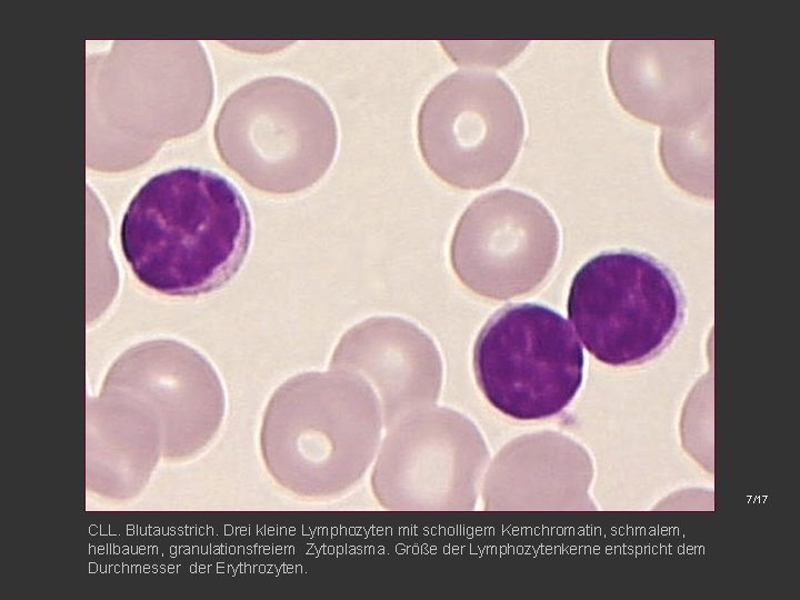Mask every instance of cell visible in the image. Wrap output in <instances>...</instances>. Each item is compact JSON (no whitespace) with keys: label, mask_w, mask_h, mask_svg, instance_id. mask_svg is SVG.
Segmentation results:
<instances>
[{"label":"cell","mask_w":800,"mask_h":600,"mask_svg":"<svg viewBox=\"0 0 800 600\" xmlns=\"http://www.w3.org/2000/svg\"><path fill=\"white\" fill-rule=\"evenodd\" d=\"M99 410L154 421L169 419L180 454L202 449L224 414V393L210 362L176 340H152L126 351L103 383Z\"/></svg>","instance_id":"8"},{"label":"cell","mask_w":800,"mask_h":600,"mask_svg":"<svg viewBox=\"0 0 800 600\" xmlns=\"http://www.w3.org/2000/svg\"><path fill=\"white\" fill-rule=\"evenodd\" d=\"M251 220L240 191L208 169L154 174L130 200L121 250L137 280L158 293L193 297L223 287L241 268Z\"/></svg>","instance_id":"1"},{"label":"cell","mask_w":800,"mask_h":600,"mask_svg":"<svg viewBox=\"0 0 800 600\" xmlns=\"http://www.w3.org/2000/svg\"><path fill=\"white\" fill-rule=\"evenodd\" d=\"M582 347L568 321L538 303L509 304L482 327L473 371L488 402L516 420L566 409L583 380Z\"/></svg>","instance_id":"5"},{"label":"cell","mask_w":800,"mask_h":600,"mask_svg":"<svg viewBox=\"0 0 800 600\" xmlns=\"http://www.w3.org/2000/svg\"><path fill=\"white\" fill-rule=\"evenodd\" d=\"M559 246L558 224L540 200L500 189L478 197L464 210L452 236L450 260L469 290L507 300L546 280Z\"/></svg>","instance_id":"7"},{"label":"cell","mask_w":800,"mask_h":600,"mask_svg":"<svg viewBox=\"0 0 800 600\" xmlns=\"http://www.w3.org/2000/svg\"><path fill=\"white\" fill-rule=\"evenodd\" d=\"M466 421L449 409H424L388 429L371 487L389 510H436L448 504L453 434Z\"/></svg>","instance_id":"10"},{"label":"cell","mask_w":800,"mask_h":600,"mask_svg":"<svg viewBox=\"0 0 800 600\" xmlns=\"http://www.w3.org/2000/svg\"><path fill=\"white\" fill-rule=\"evenodd\" d=\"M221 160L257 190L297 193L330 169L338 147L334 113L310 84L256 79L223 103L214 126Z\"/></svg>","instance_id":"3"},{"label":"cell","mask_w":800,"mask_h":600,"mask_svg":"<svg viewBox=\"0 0 800 600\" xmlns=\"http://www.w3.org/2000/svg\"><path fill=\"white\" fill-rule=\"evenodd\" d=\"M330 369L283 382L266 407L260 430L268 472L304 499L351 489L371 464L381 437L382 411L369 383Z\"/></svg>","instance_id":"2"},{"label":"cell","mask_w":800,"mask_h":600,"mask_svg":"<svg viewBox=\"0 0 800 600\" xmlns=\"http://www.w3.org/2000/svg\"><path fill=\"white\" fill-rule=\"evenodd\" d=\"M568 317L598 361L630 367L659 354L682 326L686 300L674 273L629 249L601 252L574 274Z\"/></svg>","instance_id":"4"},{"label":"cell","mask_w":800,"mask_h":600,"mask_svg":"<svg viewBox=\"0 0 800 600\" xmlns=\"http://www.w3.org/2000/svg\"><path fill=\"white\" fill-rule=\"evenodd\" d=\"M330 368L369 383L387 430L433 404L440 393L442 364L434 342L397 317L369 318L350 328L334 348Z\"/></svg>","instance_id":"9"},{"label":"cell","mask_w":800,"mask_h":600,"mask_svg":"<svg viewBox=\"0 0 800 600\" xmlns=\"http://www.w3.org/2000/svg\"><path fill=\"white\" fill-rule=\"evenodd\" d=\"M417 130L428 168L451 187L474 190L500 181L511 169L524 120L518 98L500 77L461 69L427 94Z\"/></svg>","instance_id":"6"}]
</instances>
